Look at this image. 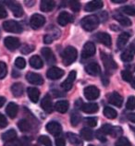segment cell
<instances>
[{"label": "cell", "instance_id": "6da1fadb", "mask_svg": "<svg viewBox=\"0 0 135 146\" xmlns=\"http://www.w3.org/2000/svg\"><path fill=\"white\" fill-rule=\"evenodd\" d=\"M99 22L100 20L97 16H95V15H89V16H86L82 19V21H80V25L87 32H92V31L97 28Z\"/></svg>", "mask_w": 135, "mask_h": 146}, {"label": "cell", "instance_id": "7a4b0ae2", "mask_svg": "<svg viewBox=\"0 0 135 146\" xmlns=\"http://www.w3.org/2000/svg\"><path fill=\"white\" fill-rule=\"evenodd\" d=\"M77 50L73 46H68L62 54V61L65 66H69L77 59Z\"/></svg>", "mask_w": 135, "mask_h": 146}, {"label": "cell", "instance_id": "3957f363", "mask_svg": "<svg viewBox=\"0 0 135 146\" xmlns=\"http://www.w3.org/2000/svg\"><path fill=\"white\" fill-rule=\"evenodd\" d=\"M101 59L102 62L104 63V66L106 71L108 72H114L118 68V65L115 62V60L113 59V57L111 56L108 54H106L105 52H101Z\"/></svg>", "mask_w": 135, "mask_h": 146}, {"label": "cell", "instance_id": "277c9868", "mask_svg": "<svg viewBox=\"0 0 135 146\" xmlns=\"http://www.w3.org/2000/svg\"><path fill=\"white\" fill-rule=\"evenodd\" d=\"M3 29L6 32L13 33H21L22 32V27L18 21H7L3 23Z\"/></svg>", "mask_w": 135, "mask_h": 146}, {"label": "cell", "instance_id": "5b68a950", "mask_svg": "<svg viewBox=\"0 0 135 146\" xmlns=\"http://www.w3.org/2000/svg\"><path fill=\"white\" fill-rule=\"evenodd\" d=\"M84 96L87 100H90V101H92V100H95L99 97L100 95V91L97 87H95L94 85L91 86H87L83 91Z\"/></svg>", "mask_w": 135, "mask_h": 146}, {"label": "cell", "instance_id": "8992f818", "mask_svg": "<svg viewBox=\"0 0 135 146\" xmlns=\"http://www.w3.org/2000/svg\"><path fill=\"white\" fill-rule=\"evenodd\" d=\"M45 18L43 15L40 14H33L30 19V24L33 30H37L41 28L45 24Z\"/></svg>", "mask_w": 135, "mask_h": 146}, {"label": "cell", "instance_id": "52a82bcc", "mask_svg": "<svg viewBox=\"0 0 135 146\" xmlns=\"http://www.w3.org/2000/svg\"><path fill=\"white\" fill-rule=\"evenodd\" d=\"M4 44H5V46L9 50H10V51H14V50H16L17 48L20 47L21 42L16 37L9 36V37L5 38Z\"/></svg>", "mask_w": 135, "mask_h": 146}, {"label": "cell", "instance_id": "ba28073f", "mask_svg": "<svg viewBox=\"0 0 135 146\" xmlns=\"http://www.w3.org/2000/svg\"><path fill=\"white\" fill-rule=\"evenodd\" d=\"M95 54V45L92 42H87L83 45V49L82 52V58H89Z\"/></svg>", "mask_w": 135, "mask_h": 146}, {"label": "cell", "instance_id": "9c48e42d", "mask_svg": "<svg viewBox=\"0 0 135 146\" xmlns=\"http://www.w3.org/2000/svg\"><path fill=\"white\" fill-rule=\"evenodd\" d=\"M46 130L54 136H59L62 131V127L57 121H51L46 125Z\"/></svg>", "mask_w": 135, "mask_h": 146}, {"label": "cell", "instance_id": "30bf717a", "mask_svg": "<svg viewBox=\"0 0 135 146\" xmlns=\"http://www.w3.org/2000/svg\"><path fill=\"white\" fill-rule=\"evenodd\" d=\"M76 76H77V72L75 70H72L69 72V74L68 76V78L66 80L61 83V88L65 91H69L72 88L73 85V82H75V79H76Z\"/></svg>", "mask_w": 135, "mask_h": 146}, {"label": "cell", "instance_id": "8fae6325", "mask_svg": "<svg viewBox=\"0 0 135 146\" xmlns=\"http://www.w3.org/2000/svg\"><path fill=\"white\" fill-rule=\"evenodd\" d=\"M135 55V44H130L128 48H126V50L121 54L120 58L124 62H130L133 59V56Z\"/></svg>", "mask_w": 135, "mask_h": 146}, {"label": "cell", "instance_id": "7c38bea8", "mask_svg": "<svg viewBox=\"0 0 135 146\" xmlns=\"http://www.w3.org/2000/svg\"><path fill=\"white\" fill-rule=\"evenodd\" d=\"M7 6L9 7L10 10L13 12V15L15 17H21L23 14V9L22 7L21 6V4H19L17 2L14 1H7L6 2Z\"/></svg>", "mask_w": 135, "mask_h": 146}, {"label": "cell", "instance_id": "4fadbf2b", "mask_svg": "<svg viewBox=\"0 0 135 146\" xmlns=\"http://www.w3.org/2000/svg\"><path fill=\"white\" fill-rule=\"evenodd\" d=\"M63 75H64V70L57 67H52L51 68H49L47 70V73H46L47 78L54 80L60 79Z\"/></svg>", "mask_w": 135, "mask_h": 146}, {"label": "cell", "instance_id": "5bb4252c", "mask_svg": "<svg viewBox=\"0 0 135 146\" xmlns=\"http://www.w3.org/2000/svg\"><path fill=\"white\" fill-rule=\"evenodd\" d=\"M26 79L30 83L34 84V85H42L44 83V79L42 78L41 75L37 74V73H33V72L27 73Z\"/></svg>", "mask_w": 135, "mask_h": 146}, {"label": "cell", "instance_id": "9a60e30c", "mask_svg": "<svg viewBox=\"0 0 135 146\" xmlns=\"http://www.w3.org/2000/svg\"><path fill=\"white\" fill-rule=\"evenodd\" d=\"M41 52H42V55L45 57V60L46 61V63L48 65H53L56 63V57L54 56L51 49L48 47H44V48H42Z\"/></svg>", "mask_w": 135, "mask_h": 146}, {"label": "cell", "instance_id": "2e32d148", "mask_svg": "<svg viewBox=\"0 0 135 146\" xmlns=\"http://www.w3.org/2000/svg\"><path fill=\"white\" fill-rule=\"evenodd\" d=\"M85 71L88 73L89 75L92 76H97L101 73V68L100 66L95 62H91L88 65H86L85 67Z\"/></svg>", "mask_w": 135, "mask_h": 146}, {"label": "cell", "instance_id": "e0dca14e", "mask_svg": "<svg viewBox=\"0 0 135 146\" xmlns=\"http://www.w3.org/2000/svg\"><path fill=\"white\" fill-rule=\"evenodd\" d=\"M108 102H109V104H111V105L116 106L118 107H120L122 106V103H123V98L118 93H117V92H114V93L109 94Z\"/></svg>", "mask_w": 135, "mask_h": 146}, {"label": "cell", "instance_id": "ac0fdd59", "mask_svg": "<svg viewBox=\"0 0 135 146\" xmlns=\"http://www.w3.org/2000/svg\"><path fill=\"white\" fill-rule=\"evenodd\" d=\"M96 40H97L99 43L103 44L106 46H110L112 44V42H111V37L108 33H99L96 34Z\"/></svg>", "mask_w": 135, "mask_h": 146}, {"label": "cell", "instance_id": "d6986e66", "mask_svg": "<svg viewBox=\"0 0 135 146\" xmlns=\"http://www.w3.org/2000/svg\"><path fill=\"white\" fill-rule=\"evenodd\" d=\"M41 106H42V108H43V110L45 111L46 113H52L53 104H52L51 97H50L48 94H46L45 96L43 98V100H42Z\"/></svg>", "mask_w": 135, "mask_h": 146}, {"label": "cell", "instance_id": "ffe728a7", "mask_svg": "<svg viewBox=\"0 0 135 146\" xmlns=\"http://www.w3.org/2000/svg\"><path fill=\"white\" fill-rule=\"evenodd\" d=\"M80 109L86 114H94L98 111V106L95 103H87L83 104L80 106Z\"/></svg>", "mask_w": 135, "mask_h": 146}, {"label": "cell", "instance_id": "44dd1931", "mask_svg": "<svg viewBox=\"0 0 135 146\" xmlns=\"http://www.w3.org/2000/svg\"><path fill=\"white\" fill-rule=\"evenodd\" d=\"M27 94H28V96L33 103L38 102V100H39V97H40V91L38 90L37 88L29 87L28 89H27Z\"/></svg>", "mask_w": 135, "mask_h": 146}, {"label": "cell", "instance_id": "7402d4cb", "mask_svg": "<svg viewBox=\"0 0 135 146\" xmlns=\"http://www.w3.org/2000/svg\"><path fill=\"white\" fill-rule=\"evenodd\" d=\"M18 111H19V106L17 104H15V103H9L6 108V113L10 118L16 117Z\"/></svg>", "mask_w": 135, "mask_h": 146}, {"label": "cell", "instance_id": "603a6c76", "mask_svg": "<svg viewBox=\"0 0 135 146\" xmlns=\"http://www.w3.org/2000/svg\"><path fill=\"white\" fill-rule=\"evenodd\" d=\"M103 2L99 1V0H96V1H91L87 4L84 7V9L87 12H92V11H95L97 9H100L101 7H103Z\"/></svg>", "mask_w": 135, "mask_h": 146}, {"label": "cell", "instance_id": "cb8c5ba5", "mask_svg": "<svg viewBox=\"0 0 135 146\" xmlns=\"http://www.w3.org/2000/svg\"><path fill=\"white\" fill-rule=\"evenodd\" d=\"M72 21V17L68 12H61L57 17V22L61 26H66L68 22Z\"/></svg>", "mask_w": 135, "mask_h": 146}, {"label": "cell", "instance_id": "d4e9b609", "mask_svg": "<svg viewBox=\"0 0 135 146\" xmlns=\"http://www.w3.org/2000/svg\"><path fill=\"white\" fill-rule=\"evenodd\" d=\"M130 37V34L129 33H122L120 35L118 38V42H117V45L118 49H123L126 46V44L128 43V41Z\"/></svg>", "mask_w": 135, "mask_h": 146}, {"label": "cell", "instance_id": "484cf974", "mask_svg": "<svg viewBox=\"0 0 135 146\" xmlns=\"http://www.w3.org/2000/svg\"><path fill=\"white\" fill-rule=\"evenodd\" d=\"M55 6H56L55 1H52V0H43L41 2L40 9L44 12H50V11H52L54 9Z\"/></svg>", "mask_w": 135, "mask_h": 146}, {"label": "cell", "instance_id": "4316f807", "mask_svg": "<svg viewBox=\"0 0 135 146\" xmlns=\"http://www.w3.org/2000/svg\"><path fill=\"white\" fill-rule=\"evenodd\" d=\"M67 138H68V141L72 145H74V146H83L82 139H80L78 135H76V134L71 133V132H68L67 133Z\"/></svg>", "mask_w": 135, "mask_h": 146}, {"label": "cell", "instance_id": "83f0119b", "mask_svg": "<svg viewBox=\"0 0 135 146\" xmlns=\"http://www.w3.org/2000/svg\"><path fill=\"white\" fill-rule=\"evenodd\" d=\"M114 19L116 21H118L119 23H120L122 26H125V27H128L132 25V21L130 20L129 18H127L126 16L122 14H114Z\"/></svg>", "mask_w": 135, "mask_h": 146}, {"label": "cell", "instance_id": "f1b7e54d", "mask_svg": "<svg viewBox=\"0 0 135 146\" xmlns=\"http://www.w3.org/2000/svg\"><path fill=\"white\" fill-rule=\"evenodd\" d=\"M30 65H31V67H33V68L39 70V68H43L44 63H43V60L41 59L40 56H33L30 58Z\"/></svg>", "mask_w": 135, "mask_h": 146}, {"label": "cell", "instance_id": "f546056e", "mask_svg": "<svg viewBox=\"0 0 135 146\" xmlns=\"http://www.w3.org/2000/svg\"><path fill=\"white\" fill-rule=\"evenodd\" d=\"M68 106H69V104L68 101H65V100H61V101L57 102L56 106H55V108L57 112L59 113H66L68 109Z\"/></svg>", "mask_w": 135, "mask_h": 146}, {"label": "cell", "instance_id": "4dcf8cb0", "mask_svg": "<svg viewBox=\"0 0 135 146\" xmlns=\"http://www.w3.org/2000/svg\"><path fill=\"white\" fill-rule=\"evenodd\" d=\"M11 92L14 96L16 97H20L23 94V85L21 82H16L14 83L12 86H11Z\"/></svg>", "mask_w": 135, "mask_h": 146}, {"label": "cell", "instance_id": "1f68e13d", "mask_svg": "<svg viewBox=\"0 0 135 146\" xmlns=\"http://www.w3.org/2000/svg\"><path fill=\"white\" fill-rule=\"evenodd\" d=\"M16 137H17V133L12 129L7 130V131H6V132H4L1 135L2 140L5 141H9L15 140V139H16Z\"/></svg>", "mask_w": 135, "mask_h": 146}, {"label": "cell", "instance_id": "d6a6232c", "mask_svg": "<svg viewBox=\"0 0 135 146\" xmlns=\"http://www.w3.org/2000/svg\"><path fill=\"white\" fill-rule=\"evenodd\" d=\"M80 137L85 141H92L94 139V132L89 128H83L80 130Z\"/></svg>", "mask_w": 135, "mask_h": 146}, {"label": "cell", "instance_id": "836d02e7", "mask_svg": "<svg viewBox=\"0 0 135 146\" xmlns=\"http://www.w3.org/2000/svg\"><path fill=\"white\" fill-rule=\"evenodd\" d=\"M104 115L106 116V117L109 118V119H115L118 116V113L115 109L111 108L109 106H106L104 108Z\"/></svg>", "mask_w": 135, "mask_h": 146}, {"label": "cell", "instance_id": "e575fe53", "mask_svg": "<svg viewBox=\"0 0 135 146\" xmlns=\"http://www.w3.org/2000/svg\"><path fill=\"white\" fill-rule=\"evenodd\" d=\"M18 127L21 131H29L31 129V123L27 119H21L18 122Z\"/></svg>", "mask_w": 135, "mask_h": 146}, {"label": "cell", "instance_id": "d590c367", "mask_svg": "<svg viewBox=\"0 0 135 146\" xmlns=\"http://www.w3.org/2000/svg\"><path fill=\"white\" fill-rule=\"evenodd\" d=\"M120 10L123 13H125L127 15H130V16H135V7L132 6H126L122 7Z\"/></svg>", "mask_w": 135, "mask_h": 146}, {"label": "cell", "instance_id": "8d00e7d4", "mask_svg": "<svg viewBox=\"0 0 135 146\" xmlns=\"http://www.w3.org/2000/svg\"><path fill=\"white\" fill-rule=\"evenodd\" d=\"M115 146H132V144H130V141L126 137H120L116 141Z\"/></svg>", "mask_w": 135, "mask_h": 146}, {"label": "cell", "instance_id": "74e56055", "mask_svg": "<svg viewBox=\"0 0 135 146\" xmlns=\"http://www.w3.org/2000/svg\"><path fill=\"white\" fill-rule=\"evenodd\" d=\"M38 141L44 146H52V141L50 140V138L47 136H40L39 139H38Z\"/></svg>", "mask_w": 135, "mask_h": 146}, {"label": "cell", "instance_id": "f35d334b", "mask_svg": "<svg viewBox=\"0 0 135 146\" xmlns=\"http://www.w3.org/2000/svg\"><path fill=\"white\" fill-rule=\"evenodd\" d=\"M121 77H122V79L123 80H125V82H132V72L129 71V70H122L121 71Z\"/></svg>", "mask_w": 135, "mask_h": 146}, {"label": "cell", "instance_id": "ab89813d", "mask_svg": "<svg viewBox=\"0 0 135 146\" xmlns=\"http://www.w3.org/2000/svg\"><path fill=\"white\" fill-rule=\"evenodd\" d=\"M70 121H71V125L72 126H77L80 121V116L78 113H72L71 114V117H70Z\"/></svg>", "mask_w": 135, "mask_h": 146}, {"label": "cell", "instance_id": "60d3db41", "mask_svg": "<svg viewBox=\"0 0 135 146\" xmlns=\"http://www.w3.org/2000/svg\"><path fill=\"white\" fill-rule=\"evenodd\" d=\"M126 107L129 110H133L135 108V97L134 96H130L127 100L126 103Z\"/></svg>", "mask_w": 135, "mask_h": 146}, {"label": "cell", "instance_id": "b9f144b4", "mask_svg": "<svg viewBox=\"0 0 135 146\" xmlns=\"http://www.w3.org/2000/svg\"><path fill=\"white\" fill-rule=\"evenodd\" d=\"M34 50V46L33 45H30V44H24L21 46V54H24V55H28V54L32 53Z\"/></svg>", "mask_w": 135, "mask_h": 146}, {"label": "cell", "instance_id": "7bdbcfd3", "mask_svg": "<svg viewBox=\"0 0 135 146\" xmlns=\"http://www.w3.org/2000/svg\"><path fill=\"white\" fill-rule=\"evenodd\" d=\"M15 66H16L18 68H24L26 66V61L23 57H18V58L15 60Z\"/></svg>", "mask_w": 135, "mask_h": 146}, {"label": "cell", "instance_id": "ee69618b", "mask_svg": "<svg viewBox=\"0 0 135 146\" xmlns=\"http://www.w3.org/2000/svg\"><path fill=\"white\" fill-rule=\"evenodd\" d=\"M69 7L73 12H79L80 9V3L79 1H70L69 2Z\"/></svg>", "mask_w": 135, "mask_h": 146}, {"label": "cell", "instance_id": "f6af8a7d", "mask_svg": "<svg viewBox=\"0 0 135 146\" xmlns=\"http://www.w3.org/2000/svg\"><path fill=\"white\" fill-rule=\"evenodd\" d=\"M7 73V68L6 63L0 62V80L5 78Z\"/></svg>", "mask_w": 135, "mask_h": 146}, {"label": "cell", "instance_id": "bcb514c9", "mask_svg": "<svg viewBox=\"0 0 135 146\" xmlns=\"http://www.w3.org/2000/svg\"><path fill=\"white\" fill-rule=\"evenodd\" d=\"M112 129H113V127L111 126L110 124H104L102 127H101V129H100V130L105 134H111V132H112Z\"/></svg>", "mask_w": 135, "mask_h": 146}, {"label": "cell", "instance_id": "7dc6e473", "mask_svg": "<svg viewBox=\"0 0 135 146\" xmlns=\"http://www.w3.org/2000/svg\"><path fill=\"white\" fill-rule=\"evenodd\" d=\"M85 122L88 126L92 127V128H94V127L97 125V119H96L95 117H86Z\"/></svg>", "mask_w": 135, "mask_h": 146}, {"label": "cell", "instance_id": "c3c4849f", "mask_svg": "<svg viewBox=\"0 0 135 146\" xmlns=\"http://www.w3.org/2000/svg\"><path fill=\"white\" fill-rule=\"evenodd\" d=\"M122 133V129L119 128V127H113L112 129V132H111L110 135H112L113 137L117 138L118 136H120Z\"/></svg>", "mask_w": 135, "mask_h": 146}, {"label": "cell", "instance_id": "681fc988", "mask_svg": "<svg viewBox=\"0 0 135 146\" xmlns=\"http://www.w3.org/2000/svg\"><path fill=\"white\" fill-rule=\"evenodd\" d=\"M4 146H21V141H20L15 139V140H12V141H7Z\"/></svg>", "mask_w": 135, "mask_h": 146}, {"label": "cell", "instance_id": "f907efd6", "mask_svg": "<svg viewBox=\"0 0 135 146\" xmlns=\"http://www.w3.org/2000/svg\"><path fill=\"white\" fill-rule=\"evenodd\" d=\"M56 146H66V141L63 137H57L56 139Z\"/></svg>", "mask_w": 135, "mask_h": 146}, {"label": "cell", "instance_id": "816d5d0a", "mask_svg": "<svg viewBox=\"0 0 135 146\" xmlns=\"http://www.w3.org/2000/svg\"><path fill=\"white\" fill-rule=\"evenodd\" d=\"M96 138L99 140V141H106V135L104 134L101 130H97L96 131Z\"/></svg>", "mask_w": 135, "mask_h": 146}, {"label": "cell", "instance_id": "f5cc1de1", "mask_svg": "<svg viewBox=\"0 0 135 146\" xmlns=\"http://www.w3.org/2000/svg\"><path fill=\"white\" fill-rule=\"evenodd\" d=\"M7 125V120L5 116H3L2 114H0V128H5Z\"/></svg>", "mask_w": 135, "mask_h": 146}, {"label": "cell", "instance_id": "db71d44e", "mask_svg": "<svg viewBox=\"0 0 135 146\" xmlns=\"http://www.w3.org/2000/svg\"><path fill=\"white\" fill-rule=\"evenodd\" d=\"M7 16V12L5 9V7L0 5V19H5Z\"/></svg>", "mask_w": 135, "mask_h": 146}, {"label": "cell", "instance_id": "11a10c76", "mask_svg": "<svg viewBox=\"0 0 135 146\" xmlns=\"http://www.w3.org/2000/svg\"><path fill=\"white\" fill-rule=\"evenodd\" d=\"M55 39L52 35H50V34H46V35L44 37V43L45 44H51L53 40Z\"/></svg>", "mask_w": 135, "mask_h": 146}, {"label": "cell", "instance_id": "9f6ffc18", "mask_svg": "<svg viewBox=\"0 0 135 146\" xmlns=\"http://www.w3.org/2000/svg\"><path fill=\"white\" fill-rule=\"evenodd\" d=\"M21 146H31L30 145V141H28V140H27V137H23L22 138V141L21 143Z\"/></svg>", "mask_w": 135, "mask_h": 146}, {"label": "cell", "instance_id": "6f0895ef", "mask_svg": "<svg viewBox=\"0 0 135 146\" xmlns=\"http://www.w3.org/2000/svg\"><path fill=\"white\" fill-rule=\"evenodd\" d=\"M128 118H129V119H130V121H132V122L135 123V113L129 114V115H128Z\"/></svg>", "mask_w": 135, "mask_h": 146}, {"label": "cell", "instance_id": "680465c9", "mask_svg": "<svg viewBox=\"0 0 135 146\" xmlns=\"http://www.w3.org/2000/svg\"><path fill=\"white\" fill-rule=\"evenodd\" d=\"M113 3H117V4H123L126 3V0H112Z\"/></svg>", "mask_w": 135, "mask_h": 146}, {"label": "cell", "instance_id": "91938a15", "mask_svg": "<svg viewBox=\"0 0 135 146\" xmlns=\"http://www.w3.org/2000/svg\"><path fill=\"white\" fill-rule=\"evenodd\" d=\"M5 102H6V99L4 97H2V96H0V107H1L4 104H5Z\"/></svg>", "mask_w": 135, "mask_h": 146}, {"label": "cell", "instance_id": "94428289", "mask_svg": "<svg viewBox=\"0 0 135 146\" xmlns=\"http://www.w3.org/2000/svg\"><path fill=\"white\" fill-rule=\"evenodd\" d=\"M12 76L13 77H19L20 76V73L16 72V70H13V73H12Z\"/></svg>", "mask_w": 135, "mask_h": 146}, {"label": "cell", "instance_id": "6125c7cd", "mask_svg": "<svg viewBox=\"0 0 135 146\" xmlns=\"http://www.w3.org/2000/svg\"><path fill=\"white\" fill-rule=\"evenodd\" d=\"M132 88L133 89H135V77L132 79Z\"/></svg>", "mask_w": 135, "mask_h": 146}, {"label": "cell", "instance_id": "be15d7a7", "mask_svg": "<svg viewBox=\"0 0 135 146\" xmlns=\"http://www.w3.org/2000/svg\"><path fill=\"white\" fill-rule=\"evenodd\" d=\"M133 131H134V133H135V128H133Z\"/></svg>", "mask_w": 135, "mask_h": 146}, {"label": "cell", "instance_id": "e7e4bbea", "mask_svg": "<svg viewBox=\"0 0 135 146\" xmlns=\"http://www.w3.org/2000/svg\"><path fill=\"white\" fill-rule=\"evenodd\" d=\"M88 146H94V145H88Z\"/></svg>", "mask_w": 135, "mask_h": 146}]
</instances>
